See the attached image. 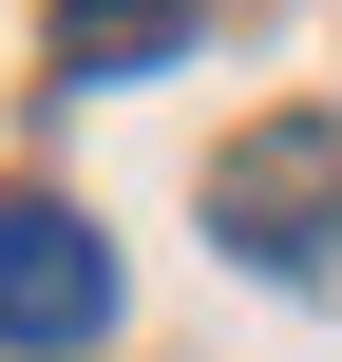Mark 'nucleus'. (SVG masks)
I'll list each match as a JSON object with an SVG mask.
<instances>
[{"label":"nucleus","instance_id":"nucleus-1","mask_svg":"<svg viewBox=\"0 0 342 362\" xmlns=\"http://www.w3.org/2000/svg\"><path fill=\"white\" fill-rule=\"evenodd\" d=\"M0 344H19V362L114 344V248H95L57 191H0Z\"/></svg>","mask_w":342,"mask_h":362},{"label":"nucleus","instance_id":"nucleus-2","mask_svg":"<svg viewBox=\"0 0 342 362\" xmlns=\"http://www.w3.org/2000/svg\"><path fill=\"white\" fill-rule=\"evenodd\" d=\"M209 229H228L248 267H324L342 248V134L324 115H267V134L209 172Z\"/></svg>","mask_w":342,"mask_h":362},{"label":"nucleus","instance_id":"nucleus-3","mask_svg":"<svg viewBox=\"0 0 342 362\" xmlns=\"http://www.w3.org/2000/svg\"><path fill=\"white\" fill-rule=\"evenodd\" d=\"M190 19H209V0H57V76H76V95H95V76H152Z\"/></svg>","mask_w":342,"mask_h":362}]
</instances>
